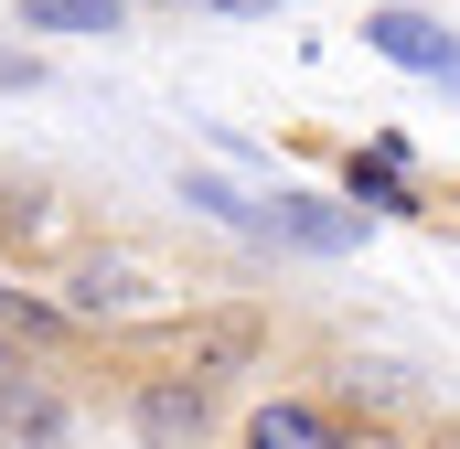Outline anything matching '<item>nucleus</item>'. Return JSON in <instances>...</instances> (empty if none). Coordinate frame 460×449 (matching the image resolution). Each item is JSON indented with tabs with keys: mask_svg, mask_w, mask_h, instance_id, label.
Segmentation results:
<instances>
[{
	"mask_svg": "<svg viewBox=\"0 0 460 449\" xmlns=\"http://www.w3.org/2000/svg\"><path fill=\"white\" fill-rule=\"evenodd\" d=\"M235 235H257V246H289V257H353L364 246V215L332 204V193H246L235 204Z\"/></svg>",
	"mask_w": 460,
	"mask_h": 449,
	"instance_id": "2",
	"label": "nucleus"
},
{
	"mask_svg": "<svg viewBox=\"0 0 460 449\" xmlns=\"http://www.w3.org/2000/svg\"><path fill=\"white\" fill-rule=\"evenodd\" d=\"M364 43H375L385 65H407V75H429V86H460V32H450V22H429V11H407V0H385V11H364Z\"/></svg>",
	"mask_w": 460,
	"mask_h": 449,
	"instance_id": "3",
	"label": "nucleus"
},
{
	"mask_svg": "<svg viewBox=\"0 0 460 449\" xmlns=\"http://www.w3.org/2000/svg\"><path fill=\"white\" fill-rule=\"evenodd\" d=\"M343 204L353 215H429V193L407 182V150H396V139H375V150L343 161Z\"/></svg>",
	"mask_w": 460,
	"mask_h": 449,
	"instance_id": "6",
	"label": "nucleus"
},
{
	"mask_svg": "<svg viewBox=\"0 0 460 449\" xmlns=\"http://www.w3.org/2000/svg\"><path fill=\"white\" fill-rule=\"evenodd\" d=\"M11 364H22V342H11V332H0V374H11Z\"/></svg>",
	"mask_w": 460,
	"mask_h": 449,
	"instance_id": "11",
	"label": "nucleus"
},
{
	"mask_svg": "<svg viewBox=\"0 0 460 449\" xmlns=\"http://www.w3.org/2000/svg\"><path fill=\"white\" fill-rule=\"evenodd\" d=\"M215 11H235V22H257V11H279V0H215Z\"/></svg>",
	"mask_w": 460,
	"mask_h": 449,
	"instance_id": "10",
	"label": "nucleus"
},
{
	"mask_svg": "<svg viewBox=\"0 0 460 449\" xmlns=\"http://www.w3.org/2000/svg\"><path fill=\"white\" fill-rule=\"evenodd\" d=\"M22 32H65V43H97V32H128V0H11Z\"/></svg>",
	"mask_w": 460,
	"mask_h": 449,
	"instance_id": "9",
	"label": "nucleus"
},
{
	"mask_svg": "<svg viewBox=\"0 0 460 449\" xmlns=\"http://www.w3.org/2000/svg\"><path fill=\"white\" fill-rule=\"evenodd\" d=\"M0 332H11V342H32V353H75V342H86V321H75V311H54V300H32V289H11V278H0Z\"/></svg>",
	"mask_w": 460,
	"mask_h": 449,
	"instance_id": "8",
	"label": "nucleus"
},
{
	"mask_svg": "<svg viewBox=\"0 0 460 449\" xmlns=\"http://www.w3.org/2000/svg\"><path fill=\"white\" fill-rule=\"evenodd\" d=\"M161 332H172V353H182V374H193V385H215V374H235V364H257V311H215V321H182V311H172V321H161Z\"/></svg>",
	"mask_w": 460,
	"mask_h": 449,
	"instance_id": "4",
	"label": "nucleus"
},
{
	"mask_svg": "<svg viewBox=\"0 0 460 449\" xmlns=\"http://www.w3.org/2000/svg\"><path fill=\"white\" fill-rule=\"evenodd\" d=\"M139 428H150V449H204L215 396H204L193 374H150V385H139Z\"/></svg>",
	"mask_w": 460,
	"mask_h": 449,
	"instance_id": "7",
	"label": "nucleus"
},
{
	"mask_svg": "<svg viewBox=\"0 0 460 449\" xmlns=\"http://www.w3.org/2000/svg\"><path fill=\"white\" fill-rule=\"evenodd\" d=\"M128 11H139V0H128ZM150 11H193V0H150Z\"/></svg>",
	"mask_w": 460,
	"mask_h": 449,
	"instance_id": "12",
	"label": "nucleus"
},
{
	"mask_svg": "<svg viewBox=\"0 0 460 449\" xmlns=\"http://www.w3.org/2000/svg\"><path fill=\"white\" fill-rule=\"evenodd\" d=\"M65 311L86 321V332H161L172 311H182V278H161L139 246H86L75 268H65Z\"/></svg>",
	"mask_w": 460,
	"mask_h": 449,
	"instance_id": "1",
	"label": "nucleus"
},
{
	"mask_svg": "<svg viewBox=\"0 0 460 449\" xmlns=\"http://www.w3.org/2000/svg\"><path fill=\"white\" fill-rule=\"evenodd\" d=\"M246 449H385V439H353L332 407H311V396H268L257 418H246Z\"/></svg>",
	"mask_w": 460,
	"mask_h": 449,
	"instance_id": "5",
	"label": "nucleus"
}]
</instances>
